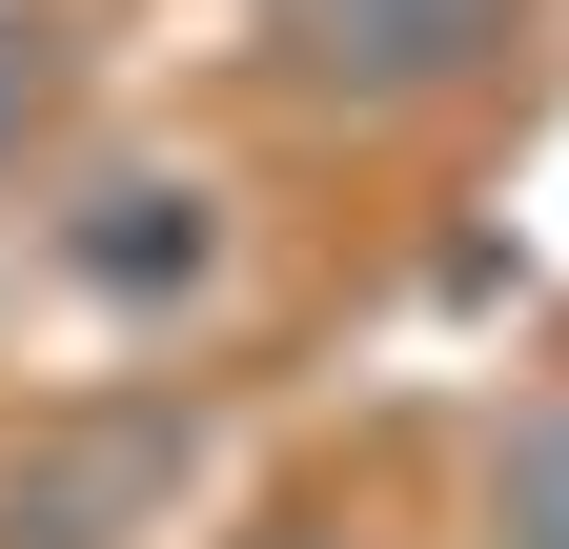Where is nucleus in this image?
<instances>
[{
  "label": "nucleus",
  "instance_id": "1",
  "mask_svg": "<svg viewBox=\"0 0 569 549\" xmlns=\"http://www.w3.org/2000/svg\"><path fill=\"white\" fill-rule=\"evenodd\" d=\"M183 468H203V407L183 387H102V407H61V428H21L0 549H163Z\"/></svg>",
  "mask_w": 569,
  "mask_h": 549
},
{
  "label": "nucleus",
  "instance_id": "5",
  "mask_svg": "<svg viewBox=\"0 0 569 549\" xmlns=\"http://www.w3.org/2000/svg\"><path fill=\"white\" fill-rule=\"evenodd\" d=\"M41 102H61V21H21V0H0V163L41 143Z\"/></svg>",
  "mask_w": 569,
  "mask_h": 549
},
{
  "label": "nucleus",
  "instance_id": "4",
  "mask_svg": "<svg viewBox=\"0 0 569 549\" xmlns=\"http://www.w3.org/2000/svg\"><path fill=\"white\" fill-rule=\"evenodd\" d=\"M488 549H569V387L488 448Z\"/></svg>",
  "mask_w": 569,
  "mask_h": 549
},
{
  "label": "nucleus",
  "instance_id": "3",
  "mask_svg": "<svg viewBox=\"0 0 569 549\" xmlns=\"http://www.w3.org/2000/svg\"><path fill=\"white\" fill-rule=\"evenodd\" d=\"M41 264H61V286H82V306H203V286H224V183H203V163H82V183H61V224H41Z\"/></svg>",
  "mask_w": 569,
  "mask_h": 549
},
{
  "label": "nucleus",
  "instance_id": "6",
  "mask_svg": "<svg viewBox=\"0 0 569 549\" xmlns=\"http://www.w3.org/2000/svg\"><path fill=\"white\" fill-rule=\"evenodd\" d=\"M244 549H367V529H326V509H264V529H244Z\"/></svg>",
  "mask_w": 569,
  "mask_h": 549
},
{
  "label": "nucleus",
  "instance_id": "2",
  "mask_svg": "<svg viewBox=\"0 0 569 549\" xmlns=\"http://www.w3.org/2000/svg\"><path fill=\"white\" fill-rule=\"evenodd\" d=\"M509 41H529V0H264L284 102H326V122H407V102L488 82Z\"/></svg>",
  "mask_w": 569,
  "mask_h": 549
}]
</instances>
